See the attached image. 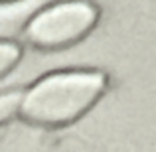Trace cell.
<instances>
[{"instance_id": "1", "label": "cell", "mask_w": 156, "mask_h": 152, "mask_svg": "<svg viewBox=\"0 0 156 152\" xmlns=\"http://www.w3.org/2000/svg\"><path fill=\"white\" fill-rule=\"evenodd\" d=\"M107 83V75L99 69L51 71L22 93L20 117L44 129L67 126L97 105Z\"/></svg>"}, {"instance_id": "5", "label": "cell", "mask_w": 156, "mask_h": 152, "mask_svg": "<svg viewBox=\"0 0 156 152\" xmlns=\"http://www.w3.org/2000/svg\"><path fill=\"white\" fill-rule=\"evenodd\" d=\"M12 2H16V0H0V4H12Z\"/></svg>"}, {"instance_id": "4", "label": "cell", "mask_w": 156, "mask_h": 152, "mask_svg": "<svg viewBox=\"0 0 156 152\" xmlns=\"http://www.w3.org/2000/svg\"><path fill=\"white\" fill-rule=\"evenodd\" d=\"M20 101H22V91L18 89L0 93V126L20 115Z\"/></svg>"}, {"instance_id": "3", "label": "cell", "mask_w": 156, "mask_h": 152, "mask_svg": "<svg viewBox=\"0 0 156 152\" xmlns=\"http://www.w3.org/2000/svg\"><path fill=\"white\" fill-rule=\"evenodd\" d=\"M22 59V48L10 40H0V79L12 71Z\"/></svg>"}, {"instance_id": "2", "label": "cell", "mask_w": 156, "mask_h": 152, "mask_svg": "<svg viewBox=\"0 0 156 152\" xmlns=\"http://www.w3.org/2000/svg\"><path fill=\"white\" fill-rule=\"evenodd\" d=\"M99 16V6L91 0H57L30 18L24 26V40L40 51L67 50L95 30Z\"/></svg>"}]
</instances>
